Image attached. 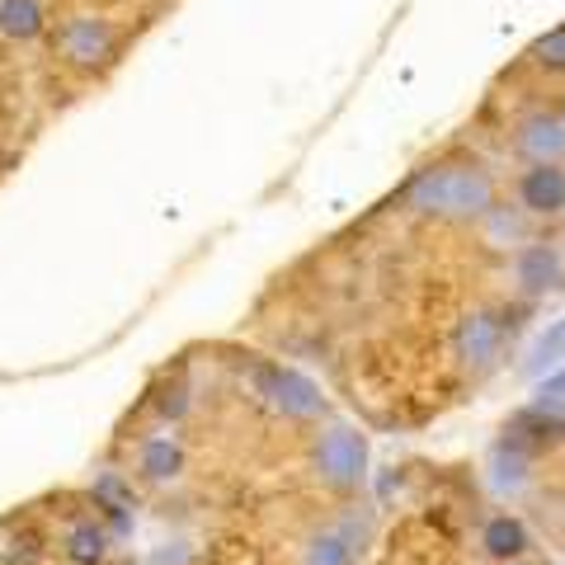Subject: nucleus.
<instances>
[{"mask_svg": "<svg viewBox=\"0 0 565 565\" xmlns=\"http://www.w3.org/2000/svg\"><path fill=\"white\" fill-rule=\"evenodd\" d=\"M66 52L76 62H85V66L99 62V57H109V52H114V29L104 20H76L66 29Z\"/></svg>", "mask_w": 565, "mask_h": 565, "instance_id": "nucleus-7", "label": "nucleus"}, {"mask_svg": "<svg viewBox=\"0 0 565 565\" xmlns=\"http://www.w3.org/2000/svg\"><path fill=\"white\" fill-rule=\"evenodd\" d=\"M527 471H533V462H527V452L523 448H500L494 452V490H523L527 486Z\"/></svg>", "mask_w": 565, "mask_h": 565, "instance_id": "nucleus-10", "label": "nucleus"}, {"mask_svg": "<svg viewBox=\"0 0 565 565\" xmlns=\"http://www.w3.org/2000/svg\"><path fill=\"white\" fill-rule=\"evenodd\" d=\"M316 462H321L326 481L353 486L363 476V438L353 434V429H330L321 438V452H316Z\"/></svg>", "mask_w": 565, "mask_h": 565, "instance_id": "nucleus-3", "label": "nucleus"}, {"mask_svg": "<svg viewBox=\"0 0 565 565\" xmlns=\"http://www.w3.org/2000/svg\"><path fill=\"white\" fill-rule=\"evenodd\" d=\"M411 203L419 212H438V217H481L494 207V184L476 166H438L411 184Z\"/></svg>", "mask_w": 565, "mask_h": 565, "instance_id": "nucleus-1", "label": "nucleus"}, {"mask_svg": "<svg viewBox=\"0 0 565 565\" xmlns=\"http://www.w3.org/2000/svg\"><path fill=\"white\" fill-rule=\"evenodd\" d=\"M0 33H10V39H39L43 33V10L39 0H0Z\"/></svg>", "mask_w": 565, "mask_h": 565, "instance_id": "nucleus-9", "label": "nucleus"}, {"mask_svg": "<svg viewBox=\"0 0 565 565\" xmlns=\"http://www.w3.org/2000/svg\"><path fill=\"white\" fill-rule=\"evenodd\" d=\"M519 203L533 212V217H561L565 212V170H561V161H537L533 170H523Z\"/></svg>", "mask_w": 565, "mask_h": 565, "instance_id": "nucleus-2", "label": "nucleus"}, {"mask_svg": "<svg viewBox=\"0 0 565 565\" xmlns=\"http://www.w3.org/2000/svg\"><path fill=\"white\" fill-rule=\"evenodd\" d=\"M504 565H519V561H504Z\"/></svg>", "mask_w": 565, "mask_h": 565, "instance_id": "nucleus-14", "label": "nucleus"}, {"mask_svg": "<svg viewBox=\"0 0 565 565\" xmlns=\"http://www.w3.org/2000/svg\"><path fill=\"white\" fill-rule=\"evenodd\" d=\"M519 151L527 161H561L565 156V122L556 114H533L519 122Z\"/></svg>", "mask_w": 565, "mask_h": 565, "instance_id": "nucleus-5", "label": "nucleus"}, {"mask_svg": "<svg viewBox=\"0 0 565 565\" xmlns=\"http://www.w3.org/2000/svg\"><path fill=\"white\" fill-rule=\"evenodd\" d=\"M561 359H565V321H556V326L537 340L533 363H527V373H546V367H556Z\"/></svg>", "mask_w": 565, "mask_h": 565, "instance_id": "nucleus-12", "label": "nucleus"}, {"mask_svg": "<svg viewBox=\"0 0 565 565\" xmlns=\"http://www.w3.org/2000/svg\"><path fill=\"white\" fill-rule=\"evenodd\" d=\"M537 411L565 419V367H556L552 377H542V382H537Z\"/></svg>", "mask_w": 565, "mask_h": 565, "instance_id": "nucleus-13", "label": "nucleus"}, {"mask_svg": "<svg viewBox=\"0 0 565 565\" xmlns=\"http://www.w3.org/2000/svg\"><path fill=\"white\" fill-rule=\"evenodd\" d=\"M565 282V255L556 250V245H523L519 250V288L523 292H556Z\"/></svg>", "mask_w": 565, "mask_h": 565, "instance_id": "nucleus-4", "label": "nucleus"}, {"mask_svg": "<svg viewBox=\"0 0 565 565\" xmlns=\"http://www.w3.org/2000/svg\"><path fill=\"white\" fill-rule=\"evenodd\" d=\"M527 57H533V66L552 71V76H565V24L546 29L542 39H537L533 47H527Z\"/></svg>", "mask_w": 565, "mask_h": 565, "instance_id": "nucleus-11", "label": "nucleus"}, {"mask_svg": "<svg viewBox=\"0 0 565 565\" xmlns=\"http://www.w3.org/2000/svg\"><path fill=\"white\" fill-rule=\"evenodd\" d=\"M457 349H462V359L471 367H490L494 353H500V321H490L486 311L467 316L462 330H457Z\"/></svg>", "mask_w": 565, "mask_h": 565, "instance_id": "nucleus-6", "label": "nucleus"}, {"mask_svg": "<svg viewBox=\"0 0 565 565\" xmlns=\"http://www.w3.org/2000/svg\"><path fill=\"white\" fill-rule=\"evenodd\" d=\"M486 552L494 556V561H519L523 552H527V527L519 523V519H509V514H500V519H490L486 523Z\"/></svg>", "mask_w": 565, "mask_h": 565, "instance_id": "nucleus-8", "label": "nucleus"}]
</instances>
